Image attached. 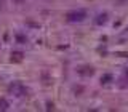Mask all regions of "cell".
Returning a JSON list of instances; mask_svg holds the SVG:
<instances>
[{"label":"cell","mask_w":128,"mask_h":112,"mask_svg":"<svg viewBox=\"0 0 128 112\" xmlns=\"http://www.w3.org/2000/svg\"><path fill=\"white\" fill-rule=\"evenodd\" d=\"M18 2H19V0H18Z\"/></svg>","instance_id":"11"},{"label":"cell","mask_w":128,"mask_h":112,"mask_svg":"<svg viewBox=\"0 0 128 112\" xmlns=\"http://www.w3.org/2000/svg\"><path fill=\"white\" fill-rule=\"evenodd\" d=\"M77 72L80 75H83V77H91V75L94 74V69L91 66H83V67H78Z\"/></svg>","instance_id":"3"},{"label":"cell","mask_w":128,"mask_h":112,"mask_svg":"<svg viewBox=\"0 0 128 112\" xmlns=\"http://www.w3.org/2000/svg\"><path fill=\"white\" fill-rule=\"evenodd\" d=\"M112 82V74H104L101 77V85H107Z\"/></svg>","instance_id":"5"},{"label":"cell","mask_w":128,"mask_h":112,"mask_svg":"<svg viewBox=\"0 0 128 112\" xmlns=\"http://www.w3.org/2000/svg\"><path fill=\"white\" fill-rule=\"evenodd\" d=\"M11 56H14V58H13L14 61H21V59H22V53H21V51H14Z\"/></svg>","instance_id":"8"},{"label":"cell","mask_w":128,"mask_h":112,"mask_svg":"<svg viewBox=\"0 0 128 112\" xmlns=\"http://www.w3.org/2000/svg\"><path fill=\"white\" fill-rule=\"evenodd\" d=\"M10 91L13 94H16V96H26V93H27V88L22 85V83H19V82H14L13 85H10Z\"/></svg>","instance_id":"2"},{"label":"cell","mask_w":128,"mask_h":112,"mask_svg":"<svg viewBox=\"0 0 128 112\" xmlns=\"http://www.w3.org/2000/svg\"><path fill=\"white\" fill-rule=\"evenodd\" d=\"M125 75H126V77H128V67H126V69H125Z\"/></svg>","instance_id":"10"},{"label":"cell","mask_w":128,"mask_h":112,"mask_svg":"<svg viewBox=\"0 0 128 112\" xmlns=\"http://www.w3.org/2000/svg\"><path fill=\"white\" fill-rule=\"evenodd\" d=\"M107 22V13H99L98 18H96V24L98 26H102V24Z\"/></svg>","instance_id":"4"},{"label":"cell","mask_w":128,"mask_h":112,"mask_svg":"<svg viewBox=\"0 0 128 112\" xmlns=\"http://www.w3.org/2000/svg\"><path fill=\"white\" fill-rule=\"evenodd\" d=\"M8 107H10V102L5 98H0V110H6Z\"/></svg>","instance_id":"6"},{"label":"cell","mask_w":128,"mask_h":112,"mask_svg":"<svg viewBox=\"0 0 128 112\" xmlns=\"http://www.w3.org/2000/svg\"><path fill=\"white\" fill-rule=\"evenodd\" d=\"M54 109V104L53 102H46V110H53Z\"/></svg>","instance_id":"9"},{"label":"cell","mask_w":128,"mask_h":112,"mask_svg":"<svg viewBox=\"0 0 128 112\" xmlns=\"http://www.w3.org/2000/svg\"><path fill=\"white\" fill-rule=\"evenodd\" d=\"M66 18H67L69 22H80L86 18V13L83 10H74V11H69V13L66 14Z\"/></svg>","instance_id":"1"},{"label":"cell","mask_w":128,"mask_h":112,"mask_svg":"<svg viewBox=\"0 0 128 112\" xmlns=\"http://www.w3.org/2000/svg\"><path fill=\"white\" fill-rule=\"evenodd\" d=\"M16 42H18V43H26L27 42V37L24 34H16Z\"/></svg>","instance_id":"7"}]
</instances>
